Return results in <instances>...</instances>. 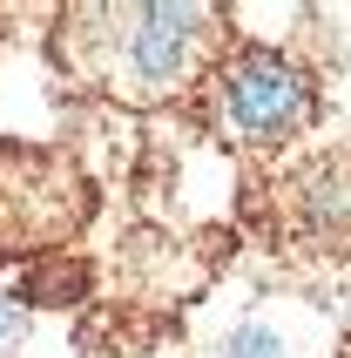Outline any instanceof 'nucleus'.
I'll return each mask as SVG.
<instances>
[{
    "label": "nucleus",
    "instance_id": "1",
    "mask_svg": "<svg viewBox=\"0 0 351 358\" xmlns=\"http://www.w3.org/2000/svg\"><path fill=\"white\" fill-rule=\"evenodd\" d=\"M223 27L230 20L203 0H88L55 20V61L81 95L115 108H162L216 75Z\"/></svg>",
    "mask_w": 351,
    "mask_h": 358
},
{
    "label": "nucleus",
    "instance_id": "5",
    "mask_svg": "<svg viewBox=\"0 0 351 358\" xmlns=\"http://www.w3.org/2000/svg\"><path fill=\"white\" fill-rule=\"evenodd\" d=\"M223 358H291V338H284V331H271L264 318H250V324H236V331H230Z\"/></svg>",
    "mask_w": 351,
    "mask_h": 358
},
{
    "label": "nucleus",
    "instance_id": "6",
    "mask_svg": "<svg viewBox=\"0 0 351 358\" xmlns=\"http://www.w3.org/2000/svg\"><path fill=\"white\" fill-rule=\"evenodd\" d=\"M20 331H27V324H20V304H14V298H0V358H14V352H20Z\"/></svg>",
    "mask_w": 351,
    "mask_h": 358
},
{
    "label": "nucleus",
    "instance_id": "3",
    "mask_svg": "<svg viewBox=\"0 0 351 358\" xmlns=\"http://www.w3.org/2000/svg\"><path fill=\"white\" fill-rule=\"evenodd\" d=\"M95 217V189L81 162L48 142H0V257H41L75 243Z\"/></svg>",
    "mask_w": 351,
    "mask_h": 358
},
{
    "label": "nucleus",
    "instance_id": "4",
    "mask_svg": "<svg viewBox=\"0 0 351 358\" xmlns=\"http://www.w3.org/2000/svg\"><path fill=\"white\" fill-rule=\"evenodd\" d=\"M284 230L317 257H351V149L304 162L284 182Z\"/></svg>",
    "mask_w": 351,
    "mask_h": 358
},
{
    "label": "nucleus",
    "instance_id": "2",
    "mask_svg": "<svg viewBox=\"0 0 351 358\" xmlns=\"http://www.w3.org/2000/svg\"><path fill=\"white\" fill-rule=\"evenodd\" d=\"M210 108L216 129L250 149V156H271L284 142H297L317 122V75L291 48H271V41H243L216 61L210 75Z\"/></svg>",
    "mask_w": 351,
    "mask_h": 358
}]
</instances>
